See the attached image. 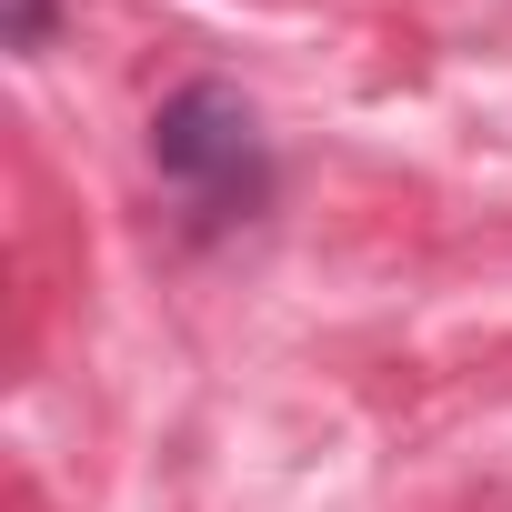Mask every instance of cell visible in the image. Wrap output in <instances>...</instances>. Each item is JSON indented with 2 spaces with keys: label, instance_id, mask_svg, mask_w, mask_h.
Returning a JSON list of instances; mask_svg holds the SVG:
<instances>
[{
  "label": "cell",
  "instance_id": "obj_1",
  "mask_svg": "<svg viewBox=\"0 0 512 512\" xmlns=\"http://www.w3.org/2000/svg\"><path fill=\"white\" fill-rule=\"evenodd\" d=\"M151 161L161 181L201 211V221H251L272 201V151H262V121L231 81H181L161 111H151Z\"/></svg>",
  "mask_w": 512,
  "mask_h": 512
},
{
  "label": "cell",
  "instance_id": "obj_2",
  "mask_svg": "<svg viewBox=\"0 0 512 512\" xmlns=\"http://www.w3.org/2000/svg\"><path fill=\"white\" fill-rule=\"evenodd\" d=\"M0 11H11V21H0V41H11L21 61H31V51H51V31H61V0H0Z\"/></svg>",
  "mask_w": 512,
  "mask_h": 512
}]
</instances>
